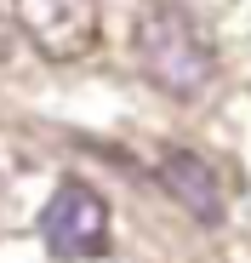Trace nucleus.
<instances>
[{"mask_svg":"<svg viewBox=\"0 0 251 263\" xmlns=\"http://www.w3.org/2000/svg\"><path fill=\"white\" fill-rule=\"evenodd\" d=\"M12 17L52 63H80L86 52H97L103 34L97 0H12Z\"/></svg>","mask_w":251,"mask_h":263,"instance_id":"nucleus-3","label":"nucleus"},{"mask_svg":"<svg viewBox=\"0 0 251 263\" xmlns=\"http://www.w3.org/2000/svg\"><path fill=\"white\" fill-rule=\"evenodd\" d=\"M154 178H160V189L172 195L194 223H223V183H217V172L205 166L194 149H165L160 155V166H154Z\"/></svg>","mask_w":251,"mask_h":263,"instance_id":"nucleus-4","label":"nucleus"},{"mask_svg":"<svg viewBox=\"0 0 251 263\" xmlns=\"http://www.w3.org/2000/svg\"><path fill=\"white\" fill-rule=\"evenodd\" d=\"M40 240L69 263H92L109 252V206L97 189H86L80 178H63L52 189V200L40 206Z\"/></svg>","mask_w":251,"mask_h":263,"instance_id":"nucleus-2","label":"nucleus"},{"mask_svg":"<svg viewBox=\"0 0 251 263\" xmlns=\"http://www.w3.org/2000/svg\"><path fill=\"white\" fill-rule=\"evenodd\" d=\"M137 63L177 103H194L217 80V52L205 40V29L183 6H172V0H149L143 6V17H137Z\"/></svg>","mask_w":251,"mask_h":263,"instance_id":"nucleus-1","label":"nucleus"}]
</instances>
